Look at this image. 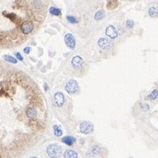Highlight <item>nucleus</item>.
Returning a JSON list of instances; mask_svg holds the SVG:
<instances>
[{
  "label": "nucleus",
  "mask_w": 158,
  "mask_h": 158,
  "mask_svg": "<svg viewBox=\"0 0 158 158\" xmlns=\"http://www.w3.org/2000/svg\"><path fill=\"white\" fill-rule=\"evenodd\" d=\"M67 20L69 23H72V24H75V23H77L78 22V19H77L76 17L74 16H70V15H68L67 16Z\"/></svg>",
  "instance_id": "obj_20"
},
{
  "label": "nucleus",
  "mask_w": 158,
  "mask_h": 158,
  "mask_svg": "<svg viewBox=\"0 0 158 158\" xmlns=\"http://www.w3.org/2000/svg\"><path fill=\"white\" fill-rule=\"evenodd\" d=\"M106 35L108 36V37H109L110 38H116L117 37V29L114 27V26H112V25H110V26H108L107 29H106Z\"/></svg>",
  "instance_id": "obj_8"
},
{
  "label": "nucleus",
  "mask_w": 158,
  "mask_h": 158,
  "mask_svg": "<svg viewBox=\"0 0 158 158\" xmlns=\"http://www.w3.org/2000/svg\"><path fill=\"white\" fill-rule=\"evenodd\" d=\"M64 158H78L77 151L72 149H68L64 153Z\"/></svg>",
  "instance_id": "obj_10"
},
{
  "label": "nucleus",
  "mask_w": 158,
  "mask_h": 158,
  "mask_svg": "<svg viewBox=\"0 0 158 158\" xmlns=\"http://www.w3.org/2000/svg\"><path fill=\"white\" fill-rule=\"evenodd\" d=\"M93 123L90 121H84L79 125V130L84 134H90L93 132Z\"/></svg>",
  "instance_id": "obj_3"
},
{
  "label": "nucleus",
  "mask_w": 158,
  "mask_h": 158,
  "mask_svg": "<svg viewBox=\"0 0 158 158\" xmlns=\"http://www.w3.org/2000/svg\"><path fill=\"white\" fill-rule=\"evenodd\" d=\"M98 45H99L101 49L108 50V49H110V48L113 46V43L109 39H107V38H100V39H99V41H98Z\"/></svg>",
  "instance_id": "obj_6"
},
{
  "label": "nucleus",
  "mask_w": 158,
  "mask_h": 158,
  "mask_svg": "<svg viewBox=\"0 0 158 158\" xmlns=\"http://www.w3.org/2000/svg\"><path fill=\"white\" fill-rule=\"evenodd\" d=\"M65 90L68 94H75L78 92L79 86L77 82L74 79H71L69 81L67 82L66 85H65Z\"/></svg>",
  "instance_id": "obj_2"
},
{
  "label": "nucleus",
  "mask_w": 158,
  "mask_h": 158,
  "mask_svg": "<svg viewBox=\"0 0 158 158\" xmlns=\"http://www.w3.org/2000/svg\"><path fill=\"white\" fill-rule=\"evenodd\" d=\"M15 55H16V57H17L18 59H20V60H23V57H22V56L20 55V53H15Z\"/></svg>",
  "instance_id": "obj_24"
},
{
  "label": "nucleus",
  "mask_w": 158,
  "mask_h": 158,
  "mask_svg": "<svg viewBox=\"0 0 158 158\" xmlns=\"http://www.w3.org/2000/svg\"><path fill=\"white\" fill-rule=\"evenodd\" d=\"M148 14L151 17H156L158 16V8L156 7H151L148 10Z\"/></svg>",
  "instance_id": "obj_14"
},
{
  "label": "nucleus",
  "mask_w": 158,
  "mask_h": 158,
  "mask_svg": "<svg viewBox=\"0 0 158 158\" xmlns=\"http://www.w3.org/2000/svg\"><path fill=\"white\" fill-rule=\"evenodd\" d=\"M33 29H34V25H33V23H32L31 21H29V20L24 21V22L21 24V26H20V29H21V31H22L24 34H29V33H30V32L33 30Z\"/></svg>",
  "instance_id": "obj_4"
},
{
  "label": "nucleus",
  "mask_w": 158,
  "mask_h": 158,
  "mask_svg": "<svg viewBox=\"0 0 158 158\" xmlns=\"http://www.w3.org/2000/svg\"><path fill=\"white\" fill-rule=\"evenodd\" d=\"M30 158H38V157H36V156H33V157H30Z\"/></svg>",
  "instance_id": "obj_25"
},
{
  "label": "nucleus",
  "mask_w": 158,
  "mask_h": 158,
  "mask_svg": "<svg viewBox=\"0 0 158 158\" xmlns=\"http://www.w3.org/2000/svg\"><path fill=\"white\" fill-rule=\"evenodd\" d=\"M71 63H72V65H73V67L75 68H81V66L83 65V63H84V59H82L80 56H75L72 60H71Z\"/></svg>",
  "instance_id": "obj_9"
},
{
  "label": "nucleus",
  "mask_w": 158,
  "mask_h": 158,
  "mask_svg": "<svg viewBox=\"0 0 158 158\" xmlns=\"http://www.w3.org/2000/svg\"><path fill=\"white\" fill-rule=\"evenodd\" d=\"M158 97V91L157 90H154L148 96H147V99H156Z\"/></svg>",
  "instance_id": "obj_18"
},
{
  "label": "nucleus",
  "mask_w": 158,
  "mask_h": 158,
  "mask_svg": "<svg viewBox=\"0 0 158 158\" xmlns=\"http://www.w3.org/2000/svg\"><path fill=\"white\" fill-rule=\"evenodd\" d=\"M4 59H5L6 61H8V62H11V63H17V59L14 58V57H12L11 55H5Z\"/></svg>",
  "instance_id": "obj_19"
},
{
  "label": "nucleus",
  "mask_w": 158,
  "mask_h": 158,
  "mask_svg": "<svg viewBox=\"0 0 158 158\" xmlns=\"http://www.w3.org/2000/svg\"><path fill=\"white\" fill-rule=\"evenodd\" d=\"M65 40V43L67 44V46L70 49H75V46H76V40L75 38L71 35V34H67L64 38Z\"/></svg>",
  "instance_id": "obj_7"
},
{
  "label": "nucleus",
  "mask_w": 158,
  "mask_h": 158,
  "mask_svg": "<svg viewBox=\"0 0 158 158\" xmlns=\"http://www.w3.org/2000/svg\"><path fill=\"white\" fill-rule=\"evenodd\" d=\"M30 50H31V49H30L29 47H26V48H24V53H27V54H29V53H30Z\"/></svg>",
  "instance_id": "obj_23"
},
{
  "label": "nucleus",
  "mask_w": 158,
  "mask_h": 158,
  "mask_svg": "<svg viewBox=\"0 0 158 158\" xmlns=\"http://www.w3.org/2000/svg\"><path fill=\"white\" fill-rule=\"evenodd\" d=\"M53 132H54V135L56 137H60L62 135V130L58 125H54L53 126Z\"/></svg>",
  "instance_id": "obj_15"
},
{
  "label": "nucleus",
  "mask_w": 158,
  "mask_h": 158,
  "mask_svg": "<svg viewBox=\"0 0 158 158\" xmlns=\"http://www.w3.org/2000/svg\"><path fill=\"white\" fill-rule=\"evenodd\" d=\"M46 152L51 158H57L61 154V147L57 144H51L46 148Z\"/></svg>",
  "instance_id": "obj_1"
},
{
  "label": "nucleus",
  "mask_w": 158,
  "mask_h": 158,
  "mask_svg": "<svg viewBox=\"0 0 158 158\" xmlns=\"http://www.w3.org/2000/svg\"><path fill=\"white\" fill-rule=\"evenodd\" d=\"M148 108H149L148 105H147V104H142V105H141V109H142V110H144V111H147Z\"/></svg>",
  "instance_id": "obj_22"
},
{
  "label": "nucleus",
  "mask_w": 158,
  "mask_h": 158,
  "mask_svg": "<svg viewBox=\"0 0 158 158\" xmlns=\"http://www.w3.org/2000/svg\"><path fill=\"white\" fill-rule=\"evenodd\" d=\"M26 114H27L28 117H29V118H36L37 116H38L37 110L34 109V108H29L27 109Z\"/></svg>",
  "instance_id": "obj_12"
},
{
  "label": "nucleus",
  "mask_w": 158,
  "mask_h": 158,
  "mask_svg": "<svg viewBox=\"0 0 158 158\" xmlns=\"http://www.w3.org/2000/svg\"><path fill=\"white\" fill-rule=\"evenodd\" d=\"M134 26V22H133V20H126V27L127 28H132Z\"/></svg>",
  "instance_id": "obj_21"
},
{
  "label": "nucleus",
  "mask_w": 158,
  "mask_h": 158,
  "mask_svg": "<svg viewBox=\"0 0 158 158\" xmlns=\"http://www.w3.org/2000/svg\"><path fill=\"white\" fill-rule=\"evenodd\" d=\"M65 102V97L62 93H56L53 97V103L56 107H61Z\"/></svg>",
  "instance_id": "obj_5"
},
{
  "label": "nucleus",
  "mask_w": 158,
  "mask_h": 158,
  "mask_svg": "<svg viewBox=\"0 0 158 158\" xmlns=\"http://www.w3.org/2000/svg\"><path fill=\"white\" fill-rule=\"evenodd\" d=\"M49 12H50V14H51L52 15H54V16L60 15V10L58 9V8H56V7H53V6L50 7Z\"/></svg>",
  "instance_id": "obj_13"
},
{
  "label": "nucleus",
  "mask_w": 158,
  "mask_h": 158,
  "mask_svg": "<svg viewBox=\"0 0 158 158\" xmlns=\"http://www.w3.org/2000/svg\"><path fill=\"white\" fill-rule=\"evenodd\" d=\"M76 141V138L72 136H65L64 138H62V142L65 143L68 146H72Z\"/></svg>",
  "instance_id": "obj_11"
},
{
  "label": "nucleus",
  "mask_w": 158,
  "mask_h": 158,
  "mask_svg": "<svg viewBox=\"0 0 158 158\" xmlns=\"http://www.w3.org/2000/svg\"><path fill=\"white\" fill-rule=\"evenodd\" d=\"M105 17V12L103 11V10H99L98 11L96 14H95V15H94V19L95 20H100V19H103Z\"/></svg>",
  "instance_id": "obj_16"
},
{
  "label": "nucleus",
  "mask_w": 158,
  "mask_h": 158,
  "mask_svg": "<svg viewBox=\"0 0 158 158\" xmlns=\"http://www.w3.org/2000/svg\"><path fill=\"white\" fill-rule=\"evenodd\" d=\"M117 6V1H108L107 4V7L109 10H112L114 8H116Z\"/></svg>",
  "instance_id": "obj_17"
}]
</instances>
